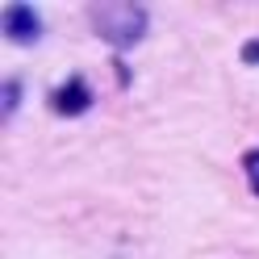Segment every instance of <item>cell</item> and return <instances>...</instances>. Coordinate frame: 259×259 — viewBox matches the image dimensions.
I'll list each match as a JSON object with an SVG mask.
<instances>
[{"mask_svg": "<svg viewBox=\"0 0 259 259\" xmlns=\"http://www.w3.org/2000/svg\"><path fill=\"white\" fill-rule=\"evenodd\" d=\"M92 25L96 34L113 46H130L142 38V29H147V17H142L138 5H101L92 9Z\"/></svg>", "mask_w": 259, "mask_h": 259, "instance_id": "1", "label": "cell"}, {"mask_svg": "<svg viewBox=\"0 0 259 259\" xmlns=\"http://www.w3.org/2000/svg\"><path fill=\"white\" fill-rule=\"evenodd\" d=\"M242 171H247V180H251V188L259 192V151H251L247 159H242Z\"/></svg>", "mask_w": 259, "mask_h": 259, "instance_id": "2", "label": "cell"}]
</instances>
